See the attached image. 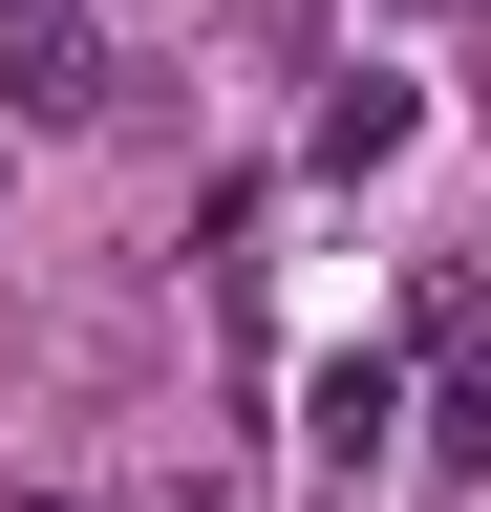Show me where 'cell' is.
I'll return each mask as SVG.
<instances>
[{"label":"cell","instance_id":"obj_1","mask_svg":"<svg viewBox=\"0 0 491 512\" xmlns=\"http://www.w3.org/2000/svg\"><path fill=\"white\" fill-rule=\"evenodd\" d=\"M0 107H22V128H86V107H107V43H86V0H22V22H0Z\"/></svg>","mask_w":491,"mask_h":512},{"label":"cell","instance_id":"obj_2","mask_svg":"<svg viewBox=\"0 0 491 512\" xmlns=\"http://www.w3.org/2000/svg\"><path fill=\"white\" fill-rule=\"evenodd\" d=\"M385 427H406V384L385 363H321V470H385Z\"/></svg>","mask_w":491,"mask_h":512}]
</instances>
